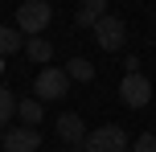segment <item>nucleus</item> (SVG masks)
Segmentation results:
<instances>
[{
  "label": "nucleus",
  "instance_id": "f257e3e1",
  "mask_svg": "<svg viewBox=\"0 0 156 152\" xmlns=\"http://www.w3.org/2000/svg\"><path fill=\"white\" fill-rule=\"evenodd\" d=\"M49 21H54L49 0H21V8H16V29H21L25 37H41V33L49 29Z\"/></svg>",
  "mask_w": 156,
  "mask_h": 152
},
{
  "label": "nucleus",
  "instance_id": "f03ea898",
  "mask_svg": "<svg viewBox=\"0 0 156 152\" xmlns=\"http://www.w3.org/2000/svg\"><path fill=\"white\" fill-rule=\"evenodd\" d=\"M70 95V74H66V66H45V70L33 78V99H41V103H58V99Z\"/></svg>",
  "mask_w": 156,
  "mask_h": 152
},
{
  "label": "nucleus",
  "instance_id": "7ed1b4c3",
  "mask_svg": "<svg viewBox=\"0 0 156 152\" xmlns=\"http://www.w3.org/2000/svg\"><path fill=\"white\" fill-rule=\"evenodd\" d=\"M86 152H127L132 148V140H127V132L119 128V123H103V128L86 132Z\"/></svg>",
  "mask_w": 156,
  "mask_h": 152
},
{
  "label": "nucleus",
  "instance_id": "20e7f679",
  "mask_svg": "<svg viewBox=\"0 0 156 152\" xmlns=\"http://www.w3.org/2000/svg\"><path fill=\"white\" fill-rule=\"evenodd\" d=\"M94 41H99L107 54H119V49L127 45V25H123V16H115V12H107L99 25H94Z\"/></svg>",
  "mask_w": 156,
  "mask_h": 152
},
{
  "label": "nucleus",
  "instance_id": "39448f33",
  "mask_svg": "<svg viewBox=\"0 0 156 152\" xmlns=\"http://www.w3.org/2000/svg\"><path fill=\"white\" fill-rule=\"evenodd\" d=\"M119 99H123V107H132V111H144V107L152 103V82L144 78V74H123V78H119Z\"/></svg>",
  "mask_w": 156,
  "mask_h": 152
},
{
  "label": "nucleus",
  "instance_id": "423d86ee",
  "mask_svg": "<svg viewBox=\"0 0 156 152\" xmlns=\"http://www.w3.org/2000/svg\"><path fill=\"white\" fill-rule=\"evenodd\" d=\"M58 140L70 144V148H82L86 144V119L78 111H62L58 115Z\"/></svg>",
  "mask_w": 156,
  "mask_h": 152
},
{
  "label": "nucleus",
  "instance_id": "0eeeda50",
  "mask_svg": "<svg viewBox=\"0 0 156 152\" xmlns=\"http://www.w3.org/2000/svg\"><path fill=\"white\" fill-rule=\"evenodd\" d=\"M41 148V132L37 128H12L4 132V152H37Z\"/></svg>",
  "mask_w": 156,
  "mask_h": 152
},
{
  "label": "nucleus",
  "instance_id": "6e6552de",
  "mask_svg": "<svg viewBox=\"0 0 156 152\" xmlns=\"http://www.w3.org/2000/svg\"><path fill=\"white\" fill-rule=\"evenodd\" d=\"M103 16H107V0H82L78 12H74V25L78 29H94Z\"/></svg>",
  "mask_w": 156,
  "mask_h": 152
},
{
  "label": "nucleus",
  "instance_id": "1a4fd4ad",
  "mask_svg": "<svg viewBox=\"0 0 156 152\" xmlns=\"http://www.w3.org/2000/svg\"><path fill=\"white\" fill-rule=\"evenodd\" d=\"M25 58L37 66H49V58H54V41L45 37H25Z\"/></svg>",
  "mask_w": 156,
  "mask_h": 152
},
{
  "label": "nucleus",
  "instance_id": "9d476101",
  "mask_svg": "<svg viewBox=\"0 0 156 152\" xmlns=\"http://www.w3.org/2000/svg\"><path fill=\"white\" fill-rule=\"evenodd\" d=\"M41 99H16V119H21V128H37L41 123Z\"/></svg>",
  "mask_w": 156,
  "mask_h": 152
},
{
  "label": "nucleus",
  "instance_id": "9b49d317",
  "mask_svg": "<svg viewBox=\"0 0 156 152\" xmlns=\"http://www.w3.org/2000/svg\"><path fill=\"white\" fill-rule=\"evenodd\" d=\"M16 49H25V37H21V29H16V25H0V58L16 54Z\"/></svg>",
  "mask_w": 156,
  "mask_h": 152
},
{
  "label": "nucleus",
  "instance_id": "f8f14e48",
  "mask_svg": "<svg viewBox=\"0 0 156 152\" xmlns=\"http://www.w3.org/2000/svg\"><path fill=\"white\" fill-rule=\"evenodd\" d=\"M66 74H70V82H94V66L86 58H70L66 62Z\"/></svg>",
  "mask_w": 156,
  "mask_h": 152
},
{
  "label": "nucleus",
  "instance_id": "ddd939ff",
  "mask_svg": "<svg viewBox=\"0 0 156 152\" xmlns=\"http://www.w3.org/2000/svg\"><path fill=\"white\" fill-rule=\"evenodd\" d=\"M12 115H16V95H12L8 87H0V128H4Z\"/></svg>",
  "mask_w": 156,
  "mask_h": 152
},
{
  "label": "nucleus",
  "instance_id": "4468645a",
  "mask_svg": "<svg viewBox=\"0 0 156 152\" xmlns=\"http://www.w3.org/2000/svg\"><path fill=\"white\" fill-rule=\"evenodd\" d=\"M132 152H156V136H152V132L136 136V140H132Z\"/></svg>",
  "mask_w": 156,
  "mask_h": 152
},
{
  "label": "nucleus",
  "instance_id": "2eb2a0df",
  "mask_svg": "<svg viewBox=\"0 0 156 152\" xmlns=\"http://www.w3.org/2000/svg\"><path fill=\"white\" fill-rule=\"evenodd\" d=\"M123 66H127V74H140V58H136V54H127Z\"/></svg>",
  "mask_w": 156,
  "mask_h": 152
},
{
  "label": "nucleus",
  "instance_id": "dca6fc26",
  "mask_svg": "<svg viewBox=\"0 0 156 152\" xmlns=\"http://www.w3.org/2000/svg\"><path fill=\"white\" fill-rule=\"evenodd\" d=\"M0 152H4V128H0Z\"/></svg>",
  "mask_w": 156,
  "mask_h": 152
},
{
  "label": "nucleus",
  "instance_id": "f3484780",
  "mask_svg": "<svg viewBox=\"0 0 156 152\" xmlns=\"http://www.w3.org/2000/svg\"><path fill=\"white\" fill-rule=\"evenodd\" d=\"M66 152H86V148H66Z\"/></svg>",
  "mask_w": 156,
  "mask_h": 152
},
{
  "label": "nucleus",
  "instance_id": "a211bd4d",
  "mask_svg": "<svg viewBox=\"0 0 156 152\" xmlns=\"http://www.w3.org/2000/svg\"><path fill=\"white\" fill-rule=\"evenodd\" d=\"M0 66H4V58H0Z\"/></svg>",
  "mask_w": 156,
  "mask_h": 152
}]
</instances>
